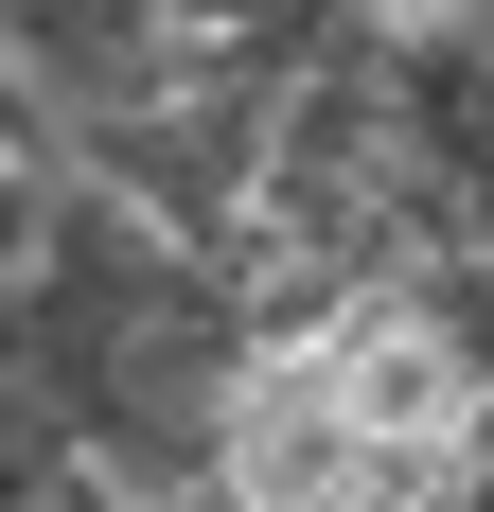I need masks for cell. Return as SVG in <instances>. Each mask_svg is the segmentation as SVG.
Wrapping results in <instances>:
<instances>
[{
  "instance_id": "1",
  "label": "cell",
  "mask_w": 494,
  "mask_h": 512,
  "mask_svg": "<svg viewBox=\"0 0 494 512\" xmlns=\"http://www.w3.org/2000/svg\"><path fill=\"white\" fill-rule=\"evenodd\" d=\"M0 477H53V424L18 407V389H0Z\"/></svg>"
},
{
  "instance_id": "2",
  "label": "cell",
  "mask_w": 494,
  "mask_h": 512,
  "mask_svg": "<svg viewBox=\"0 0 494 512\" xmlns=\"http://www.w3.org/2000/svg\"><path fill=\"white\" fill-rule=\"evenodd\" d=\"M53 477H71V460H53ZM53 477H0V512H53Z\"/></svg>"
},
{
  "instance_id": "3",
  "label": "cell",
  "mask_w": 494,
  "mask_h": 512,
  "mask_svg": "<svg viewBox=\"0 0 494 512\" xmlns=\"http://www.w3.org/2000/svg\"><path fill=\"white\" fill-rule=\"evenodd\" d=\"M53 512H124V495H106V477H53Z\"/></svg>"
}]
</instances>
